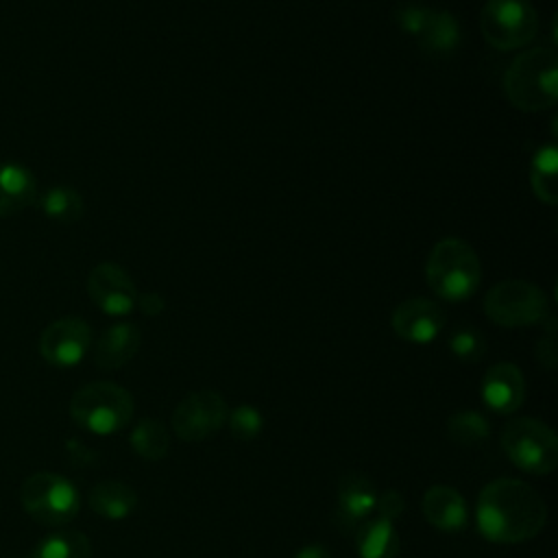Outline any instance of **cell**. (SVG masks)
<instances>
[{"label": "cell", "instance_id": "obj_1", "mask_svg": "<svg viewBox=\"0 0 558 558\" xmlns=\"http://www.w3.org/2000/svg\"><path fill=\"white\" fill-rule=\"evenodd\" d=\"M475 514L477 525L488 541L523 543L543 530L547 506L530 484L501 477L484 486Z\"/></svg>", "mask_w": 558, "mask_h": 558}, {"label": "cell", "instance_id": "obj_2", "mask_svg": "<svg viewBox=\"0 0 558 558\" xmlns=\"http://www.w3.org/2000/svg\"><path fill=\"white\" fill-rule=\"evenodd\" d=\"M558 57L549 48L521 52L504 74V94L521 111H543L558 100Z\"/></svg>", "mask_w": 558, "mask_h": 558}, {"label": "cell", "instance_id": "obj_3", "mask_svg": "<svg viewBox=\"0 0 558 558\" xmlns=\"http://www.w3.org/2000/svg\"><path fill=\"white\" fill-rule=\"evenodd\" d=\"M133 397L113 381H92L70 399V416L85 432L109 436L124 429L133 418Z\"/></svg>", "mask_w": 558, "mask_h": 558}, {"label": "cell", "instance_id": "obj_4", "mask_svg": "<svg viewBox=\"0 0 558 558\" xmlns=\"http://www.w3.org/2000/svg\"><path fill=\"white\" fill-rule=\"evenodd\" d=\"M425 275L440 299L464 301L477 290L482 266L471 244L460 238H445L432 248Z\"/></svg>", "mask_w": 558, "mask_h": 558}, {"label": "cell", "instance_id": "obj_5", "mask_svg": "<svg viewBox=\"0 0 558 558\" xmlns=\"http://www.w3.org/2000/svg\"><path fill=\"white\" fill-rule=\"evenodd\" d=\"M20 504L37 523L59 527L78 514L81 497L68 477L50 471H37L24 480Z\"/></svg>", "mask_w": 558, "mask_h": 558}, {"label": "cell", "instance_id": "obj_6", "mask_svg": "<svg viewBox=\"0 0 558 558\" xmlns=\"http://www.w3.org/2000/svg\"><path fill=\"white\" fill-rule=\"evenodd\" d=\"M501 449L523 471L547 475L558 464V438L545 423L521 416L512 418L501 429Z\"/></svg>", "mask_w": 558, "mask_h": 558}, {"label": "cell", "instance_id": "obj_7", "mask_svg": "<svg viewBox=\"0 0 558 558\" xmlns=\"http://www.w3.org/2000/svg\"><path fill=\"white\" fill-rule=\"evenodd\" d=\"M480 26L493 48L514 50L536 37L538 17L530 0H486Z\"/></svg>", "mask_w": 558, "mask_h": 558}, {"label": "cell", "instance_id": "obj_8", "mask_svg": "<svg viewBox=\"0 0 558 558\" xmlns=\"http://www.w3.org/2000/svg\"><path fill=\"white\" fill-rule=\"evenodd\" d=\"M545 292L530 281H501L493 286L484 299L486 316L501 327L534 325L547 316Z\"/></svg>", "mask_w": 558, "mask_h": 558}, {"label": "cell", "instance_id": "obj_9", "mask_svg": "<svg viewBox=\"0 0 558 558\" xmlns=\"http://www.w3.org/2000/svg\"><path fill=\"white\" fill-rule=\"evenodd\" d=\"M227 423V403L216 390L187 395L172 412V429L181 440L198 442L214 436Z\"/></svg>", "mask_w": 558, "mask_h": 558}, {"label": "cell", "instance_id": "obj_10", "mask_svg": "<svg viewBox=\"0 0 558 558\" xmlns=\"http://www.w3.org/2000/svg\"><path fill=\"white\" fill-rule=\"evenodd\" d=\"M89 342H92V329L85 320L59 318L41 331L39 353L48 364L57 368H70L85 357Z\"/></svg>", "mask_w": 558, "mask_h": 558}, {"label": "cell", "instance_id": "obj_11", "mask_svg": "<svg viewBox=\"0 0 558 558\" xmlns=\"http://www.w3.org/2000/svg\"><path fill=\"white\" fill-rule=\"evenodd\" d=\"M92 301L109 316H124L137 305V290L126 270L113 262L92 268L87 277Z\"/></svg>", "mask_w": 558, "mask_h": 558}, {"label": "cell", "instance_id": "obj_12", "mask_svg": "<svg viewBox=\"0 0 558 558\" xmlns=\"http://www.w3.org/2000/svg\"><path fill=\"white\" fill-rule=\"evenodd\" d=\"M445 327V312L429 299H408L392 314V329L408 342H432Z\"/></svg>", "mask_w": 558, "mask_h": 558}, {"label": "cell", "instance_id": "obj_13", "mask_svg": "<svg viewBox=\"0 0 558 558\" xmlns=\"http://www.w3.org/2000/svg\"><path fill=\"white\" fill-rule=\"evenodd\" d=\"M375 484L362 473H347L338 482V510L336 521L344 532H355V527L368 519L377 506Z\"/></svg>", "mask_w": 558, "mask_h": 558}, {"label": "cell", "instance_id": "obj_14", "mask_svg": "<svg viewBox=\"0 0 558 558\" xmlns=\"http://www.w3.org/2000/svg\"><path fill=\"white\" fill-rule=\"evenodd\" d=\"M482 397L499 414L519 410L525 399V379L519 366L512 362L493 364L482 379Z\"/></svg>", "mask_w": 558, "mask_h": 558}, {"label": "cell", "instance_id": "obj_15", "mask_svg": "<svg viewBox=\"0 0 558 558\" xmlns=\"http://www.w3.org/2000/svg\"><path fill=\"white\" fill-rule=\"evenodd\" d=\"M142 331L133 323H116L102 331L96 342L94 362L98 368L113 371L124 366L140 349Z\"/></svg>", "mask_w": 558, "mask_h": 558}, {"label": "cell", "instance_id": "obj_16", "mask_svg": "<svg viewBox=\"0 0 558 558\" xmlns=\"http://www.w3.org/2000/svg\"><path fill=\"white\" fill-rule=\"evenodd\" d=\"M423 512L434 527L445 532H458L469 521L464 497L456 488L445 484H436L427 488L423 497Z\"/></svg>", "mask_w": 558, "mask_h": 558}, {"label": "cell", "instance_id": "obj_17", "mask_svg": "<svg viewBox=\"0 0 558 558\" xmlns=\"http://www.w3.org/2000/svg\"><path fill=\"white\" fill-rule=\"evenodd\" d=\"M37 198L33 172L20 163H0V218L31 207Z\"/></svg>", "mask_w": 558, "mask_h": 558}, {"label": "cell", "instance_id": "obj_18", "mask_svg": "<svg viewBox=\"0 0 558 558\" xmlns=\"http://www.w3.org/2000/svg\"><path fill=\"white\" fill-rule=\"evenodd\" d=\"M353 536L360 558H397L401 547L395 523L379 514L364 519Z\"/></svg>", "mask_w": 558, "mask_h": 558}, {"label": "cell", "instance_id": "obj_19", "mask_svg": "<svg viewBox=\"0 0 558 558\" xmlns=\"http://www.w3.org/2000/svg\"><path fill=\"white\" fill-rule=\"evenodd\" d=\"M135 506L137 493L124 482L105 480L89 490V508L105 519H124L135 510Z\"/></svg>", "mask_w": 558, "mask_h": 558}, {"label": "cell", "instance_id": "obj_20", "mask_svg": "<svg viewBox=\"0 0 558 558\" xmlns=\"http://www.w3.org/2000/svg\"><path fill=\"white\" fill-rule=\"evenodd\" d=\"M31 558H92V543L83 532L59 530L41 538Z\"/></svg>", "mask_w": 558, "mask_h": 558}, {"label": "cell", "instance_id": "obj_21", "mask_svg": "<svg viewBox=\"0 0 558 558\" xmlns=\"http://www.w3.org/2000/svg\"><path fill=\"white\" fill-rule=\"evenodd\" d=\"M556 174H558V153L554 144H545L536 150L534 159H532V170H530V181H532V190L534 194L543 201L554 205L558 201V183H556Z\"/></svg>", "mask_w": 558, "mask_h": 558}, {"label": "cell", "instance_id": "obj_22", "mask_svg": "<svg viewBox=\"0 0 558 558\" xmlns=\"http://www.w3.org/2000/svg\"><path fill=\"white\" fill-rule=\"evenodd\" d=\"M421 37L425 50L434 54H447L460 44V26L447 11H432Z\"/></svg>", "mask_w": 558, "mask_h": 558}, {"label": "cell", "instance_id": "obj_23", "mask_svg": "<svg viewBox=\"0 0 558 558\" xmlns=\"http://www.w3.org/2000/svg\"><path fill=\"white\" fill-rule=\"evenodd\" d=\"M133 451L144 460H161L168 453V429L155 418H142L131 434Z\"/></svg>", "mask_w": 558, "mask_h": 558}, {"label": "cell", "instance_id": "obj_24", "mask_svg": "<svg viewBox=\"0 0 558 558\" xmlns=\"http://www.w3.org/2000/svg\"><path fill=\"white\" fill-rule=\"evenodd\" d=\"M41 211L57 222H76L83 214V198L76 190L68 185H57L41 196Z\"/></svg>", "mask_w": 558, "mask_h": 558}, {"label": "cell", "instance_id": "obj_25", "mask_svg": "<svg viewBox=\"0 0 558 558\" xmlns=\"http://www.w3.org/2000/svg\"><path fill=\"white\" fill-rule=\"evenodd\" d=\"M488 434H490L488 421L480 412H473V410L458 412L447 421V436L453 442L464 445V447L484 442L488 438Z\"/></svg>", "mask_w": 558, "mask_h": 558}, {"label": "cell", "instance_id": "obj_26", "mask_svg": "<svg viewBox=\"0 0 558 558\" xmlns=\"http://www.w3.org/2000/svg\"><path fill=\"white\" fill-rule=\"evenodd\" d=\"M449 349L462 362H477L486 351V342L475 327H458L449 336Z\"/></svg>", "mask_w": 558, "mask_h": 558}, {"label": "cell", "instance_id": "obj_27", "mask_svg": "<svg viewBox=\"0 0 558 558\" xmlns=\"http://www.w3.org/2000/svg\"><path fill=\"white\" fill-rule=\"evenodd\" d=\"M264 427L262 414L253 405H238L229 416V429L238 440H253Z\"/></svg>", "mask_w": 558, "mask_h": 558}, {"label": "cell", "instance_id": "obj_28", "mask_svg": "<svg viewBox=\"0 0 558 558\" xmlns=\"http://www.w3.org/2000/svg\"><path fill=\"white\" fill-rule=\"evenodd\" d=\"M429 15H432V11L421 7V4H405V7H399L397 22L403 31H408L412 35H421L427 26Z\"/></svg>", "mask_w": 558, "mask_h": 558}, {"label": "cell", "instance_id": "obj_29", "mask_svg": "<svg viewBox=\"0 0 558 558\" xmlns=\"http://www.w3.org/2000/svg\"><path fill=\"white\" fill-rule=\"evenodd\" d=\"M375 510L379 517L395 521L403 512V497L397 490H386L384 495L377 497Z\"/></svg>", "mask_w": 558, "mask_h": 558}, {"label": "cell", "instance_id": "obj_30", "mask_svg": "<svg viewBox=\"0 0 558 558\" xmlns=\"http://www.w3.org/2000/svg\"><path fill=\"white\" fill-rule=\"evenodd\" d=\"M538 362H543L547 368L556 366V340H554V325H549V333L538 342L536 347Z\"/></svg>", "mask_w": 558, "mask_h": 558}, {"label": "cell", "instance_id": "obj_31", "mask_svg": "<svg viewBox=\"0 0 558 558\" xmlns=\"http://www.w3.org/2000/svg\"><path fill=\"white\" fill-rule=\"evenodd\" d=\"M137 305H140V310L146 314V316H155V314H161L163 312V299L159 296V294H155V292H150V294H142V296H137Z\"/></svg>", "mask_w": 558, "mask_h": 558}, {"label": "cell", "instance_id": "obj_32", "mask_svg": "<svg viewBox=\"0 0 558 558\" xmlns=\"http://www.w3.org/2000/svg\"><path fill=\"white\" fill-rule=\"evenodd\" d=\"M294 558H329V551L323 545H307Z\"/></svg>", "mask_w": 558, "mask_h": 558}]
</instances>
